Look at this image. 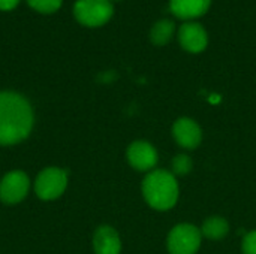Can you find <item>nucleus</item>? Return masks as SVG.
<instances>
[{
    "mask_svg": "<svg viewBox=\"0 0 256 254\" xmlns=\"http://www.w3.org/2000/svg\"><path fill=\"white\" fill-rule=\"evenodd\" d=\"M74 15L86 27H100L112 18L114 6L111 0H76Z\"/></svg>",
    "mask_w": 256,
    "mask_h": 254,
    "instance_id": "obj_4",
    "label": "nucleus"
},
{
    "mask_svg": "<svg viewBox=\"0 0 256 254\" xmlns=\"http://www.w3.org/2000/svg\"><path fill=\"white\" fill-rule=\"evenodd\" d=\"M20 0H0V10H12L18 6Z\"/></svg>",
    "mask_w": 256,
    "mask_h": 254,
    "instance_id": "obj_17",
    "label": "nucleus"
},
{
    "mask_svg": "<svg viewBox=\"0 0 256 254\" xmlns=\"http://www.w3.org/2000/svg\"><path fill=\"white\" fill-rule=\"evenodd\" d=\"M142 196L148 207L158 211H168L178 201V184L176 175L165 169H154L142 181Z\"/></svg>",
    "mask_w": 256,
    "mask_h": 254,
    "instance_id": "obj_2",
    "label": "nucleus"
},
{
    "mask_svg": "<svg viewBox=\"0 0 256 254\" xmlns=\"http://www.w3.org/2000/svg\"><path fill=\"white\" fill-rule=\"evenodd\" d=\"M172 136L180 147H183L186 150H194L201 144L202 132L195 120L183 117L174 123Z\"/></svg>",
    "mask_w": 256,
    "mask_h": 254,
    "instance_id": "obj_9",
    "label": "nucleus"
},
{
    "mask_svg": "<svg viewBox=\"0 0 256 254\" xmlns=\"http://www.w3.org/2000/svg\"><path fill=\"white\" fill-rule=\"evenodd\" d=\"M28 6L40 13H52L60 9L63 0H27Z\"/></svg>",
    "mask_w": 256,
    "mask_h": 254,
    "instance_id": "obj_15",
    "label": "nucleus"
},
{
    "mask_svg": "<svg viewBox=\"0 0 256 254\" xmlns=\"http://www.w3.org/2000/svg\"><path fill=\"white\" fill-rule=\"evenodd\" d=\"M126 157L129 165L140 172H152L158 165V151L147 141H135L128 147Z\"/></svg>",
    "mask_w": 256,
    "mask_h": 254,
    "instance_id": "obj_8",
    "label": "nucleus"
},
{
    "mask_svg": "<svg viewBox=\"0 0 256 254\" xmlns=\"http://www.w3.org/2000/svg\"><path fill=\"white\" fill-rule=\"evenodd\" d=\"M171 166H172L174 175H188L192 171L194 162L188 154H178L172 159Z\"/></svg>",
    "mask_w": 256,
    "mask_h": 254,
    "instance_id": "obj_14",
    "label": "nucleus"
},
{
    "mask_svg": "<svg viewBox=\"0 0 256 254\" xmlns=\"http://www.w3.org/2000/svg\"><path fill=\"white\" fill-rule=\"evenodd\" d=\"M68 171L58 166H48L38 174L33 189L40 201H56L63 196L68 189Z\"/></svg>",
    "mask_w": 256,
    "mask_h": 254,
    "instance_id": "obj_3",
    "label": "nucleus"
},
{
    "mask_svg": "<svg viewBox=\"0 0 256 254\" xmlns=\"http://www.w3.org/2000/svg\"><path fill=\"white\" fill-rule=\"evenodd\" d=\"M178 43L184 51L190 54H200L208 45L207 30L196 21H186L178 28Z\"/></svg>",
    "mask_w": 256,
    "mask_h": 254,
    "instance_id": "obj_7",
    "label": "nucleus"
},
{
    "mask_svg": "<svg viewBox=\"0 0 256 254\" xmlns=\"http://www.w3.org/2000/svg\"><path fill=\"white\" fill-rule=\"evenodd\" d=\"M32 189L28 175L22 171H10L0 180V202L4 205H18L22 202Z\"/></svg>",
    "mask_w": 256,
    "mask_h": 254,
    "instance_id": "obj_6",
    "label": "nucleus"
},
{
    "mask_svg": "<svg viewBox=\"0 0 256 254\" xmlns=\"http://www.w3.org/2000/svg\"><path fill=\"white\" fill-rule=\"evenodd\" d=\"M174 33H176L174 21L164 18L153 24V27L150 30V40L156 46H164V45L170 43V40L174 37Z\"/></svg>",
    "mask_w": 256,
    "mask_h": 254,
    "instance_id": "obj_12",
    "label": "nucleus"
},
{
    "mask_svg": "<svg viewBox=\"0 0 256 254\" xmlns=\"http://www.w3.org/2000/svg\"><path fill=\"white\" fill-rule=\"evenodd\" d=\"M34 124L32 103L16 91H0V147L26 141Z\"/></svg>",
    "mask_w": 256,
    "mask_h": 254,
    "instance_id": "obj_1",
    "label": "nucleus"
},
{
    "mask_svg": "<svg viewBox=\"0 0 256 254\" xmlns=\"http://www.w3.org/2000/svg\"><path fill=\"white\" fill-rule=\"evenodd\" d=\"M93 252L94 254L122 253V240L118 232L112 226H99L93 235Z\"/></svg>",
    "mask_w": 256,
    "mask_h": 254,
    "instance_id": "obj_10",
    "label": "nucleus"
},
{
    "mask_svg": "<svg viewBox=\"0 0 256 254\" xmlns=\"http://www.w3.org/2000/svg\"><path fill=\"white\" fill-rule=\"evenodd\" d=\"M200 231H201L202 237H206V238H208L212 241H219V240H224L228 235L230 225L224 217L214 216V217L207 219Z\"/></svg>",
    "mask_w": 256,
    "mask_h": 254,
    "instance_id": "obj_13",
    "label": "nucleus"
},
{
    "mask_svg": "<svg viewBox=\"0 0 256 254\" xmlns=\"http://www.w3.org/2000/svg\"><path fill=\"white\" fill-rule=\"evenodd\" d=\"M212 0H170V10L180 19H196L208 12Z\"/></svg>",
    "mask_w": 256,
    "mask_h": 254,
    "instance_id": "obj_11",
    "label": "nucleus"
},
{
    "mask_svg": "<svg viewBox=\"0 0 256 254\" xmlns=\"http://www.w3.org/2000/svg\"><path fill=\"white\" fill-rule=\"evenodd\" d=\"M201 231L189 223L172 228L168 235L166 246L170 254H196L201 246Z\"/></svg>",
    "mask_w": 256,
    "mask_h": 254,
    "instance_id": "obj_5",
    "label": "nucleus"
},
{
    "mask_svg": "<svg viewBox=\"0 0 256 254\" xmlns=\"http://www.w3.org/2000/svg\"><path fill=\"white\" fill-rule=\"evenodd\" d=\"M243 254H256V231H252L244 235L242 243Z\"/></svg>",
    "mask_w": 256,
    "mask_h": 254,
    "instance_id": "obj_16",
    "label": "nucleus"
}]
</instances>
